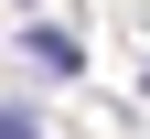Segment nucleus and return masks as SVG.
Masks as SVG:
<instances>
[{
	"instance_id": "1",
	"label": "nucleus",
	"mask_w": 150,
	"mask_h": 139,
	"mask_svg": "<svg viewBox=\"0 0 150 139\" xmlns=\"http://www.w3.org/2000/svg\"><path fill=\"white\" fill-rule=\"evenodd\" d=\"M0 139H43V128H32V118H11V107H0Z\"/></svg>"
}]
</instances>
